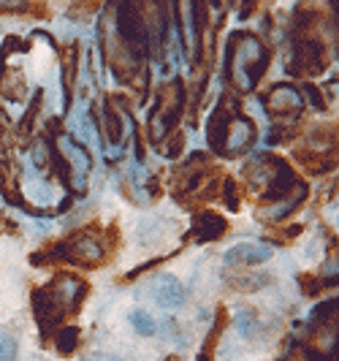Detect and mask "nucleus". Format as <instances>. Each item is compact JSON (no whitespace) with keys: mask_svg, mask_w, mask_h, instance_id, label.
I'll return each instance as SVG.
<instances>
[{"mask_svg":"<svg viewBox=\"0 0 339 361\" xmlns=\"http://www.w3.org/2000/svg\"><path fill=\"white\" fill-rule=\"evenodd\" d=\"M114 245H117L114 228H111L106 236L98 226H85V228L73 231L68 239L47 245L41 253L33 255V261L47 255L49 261H66V264H76V267L95 269V267H104V264H106ZM49 261H47V264H49Z\"/></svg>","mask_w":339,"mask_h":361,"instance_id":"f257e3e1","label":"nucleus"},{"mask_svg":"<svg viewBox=\"0 0 339 361\" xmlns=\"http://www.w3.org/2000/svg\"><path fill=\"white\" fill-rule=\"evenodd\" d=\"M90 293V286L82 277L57 274L52 283L33 290V312L41 329H57L63 318L79 310Z\"/></svg>","mask_w":339,"mask_h":361,"instance_id":"f03ea898","label":"nucleus"},{"mask_svg":"<svg viewBox=\"0 0 339 361\" xmlns=\"http://www.w3.org/2000/svg\"><path fill=\"white\" fill-rule=\"evenodd\" d=\"M269 68V49L252 33H233L228 38V82L236 90H255Z\"/></svg>","mask_w":339,"mask_h":361,"instance_id":"7ed1b4c3","label":"nucleus"},{"mask_svg":"<svg viewBox=\"0 0 339 361\" xmlns=\"http://www.w3.org/2000/svg\"><path fill=\"white\" fill-rule=\"evenodd\" d=\"M242 174H245V182L252 193L269 204L288 199L299 188V180H296L290 163L277 158V155H255L247 161Z\"/></svg>","mask_w":339,"mask_h":361,"instance_id":"20e7f679","label":"nucleus"},{"mask_svg":"<svg viewBox=\"0 0 339 361\" xmlns=\"http://www.w3.org/2000/svg\"><path fill=\"white\" fill-rule=\"evenodd\" d=\"M328 66L326 44L312 33H302L290 44L288 57V73H302V76H318Z\"/></svg>","mask_w":339,"mask_h":361,"instance_id":"39448f33","label":"nucleus"},{"mask_svg":"<svg viewBox=\"0 0 339 361\" xmlns=\"http://www.w3.org/2000/svg\"><path fill=\"white\" fill-rule=\"evenodd\" d=\"M182 85H166L158 95V106L155 111L149 114V136H152V142H158L163 145L166 142V136L168 133H174L177 130V120H179V111H182Z\"/></svg>","mask_w":339,"mask_h":361,"instance_id":"423d86ee","label":"nucleus"},{"mask_svg":"<svg viewBox=\"0 0 339 361\" xmlns=\"http://www.w3.org/2000/svg\"><path fill=\"white\" fill-rule=\"evenodd\" d=\"M255 139H258L255 123H252L247 114H242V111H236V109H233L231 117H228V123H226V133H223V149H220V155H226V158H236V155L247 152V149L255 145Z\"/></svg>","mask_w":339,"mask_h":361,"instance_id":"0eeeda50","label":"nucleus"},{"mask_svg":"<svg viewBox=\"0 0 339 361\" xmlns=\"http://www.w3.org/2000/svg\"><path fill=\"white\" fill-rule=\"evenodd\" d=\"M266 111L271 117H299L304 111V95L293 85H274L266 95Z\"/></svg>","mask_w":339,"mask_h":361,"instance_id":"6e6552de","label":"nucleus"},{"mask_svg":"<svg viewBox=\"0 0 339 361\" xmlns=\"http://www.w3.org/2000/svg\"><path fill=\"white\" fill-rule=\"evenodd\" d=\"M269 258H271V247H269V245L242 242V245H233L223 261H226L228 267H255V264H264Z\"/></svg>","mask_w":339,"mask_h":361,"instance_id":"1a4fd4ad","label":"nucleus"},{"mask_svg":"<svg viewBox=\"0 0 339 361\" xmlns=\"http://www.w3.org/2000/svg\"><path fill=\"white\" fill-rule=\"evenodd\" d=\"M152 296H155V302L161 305V307H182V302H185V288H182V283H179L174 274H161L158 280H155V288H152Z\"/></svg>","mask_w":339,"mask_h":361,"instance_id":"9d476101","label":"nucleus"},{"mask_svg":"<svg viewBox=\"0 0 339 361\" xmlns=\"http://www.w3.org/2000/svg\"><path fill=\"white\" fill-rule=\"evenodd\" d=\"M226 231H228V220L217 212H201L193 220V236L198 242H217Z\"/></svg>","mask_w":339,"mask_h":361,"instance_id":"9b49d317","label":"nucleus"},{"mask_svg":"<svg viewBox=\"0 0 339 361\" xmlns=\"http://www.w3.org/2000/svg\"><path fill=\"white\" fill-rule=\"evenodd\" d=\"M304 199H307V185L299 182V188H296L288 199L277 201V204H269L266 209H261L258 215H261V220H285V217H290L299 207H302Z\"/></svg>","mask_w":339,"mask_h":361,"instance_id":"f8f14e48","label":"nucleus"},{"mask_svg":"<svg viewBox=\"0 0 339 361\" xmlns=\"http://www.w3.org/2000/svg\"><path fill=\"white\" fill-rule=\"evenodd\" d=\"M236 329H239V334H242L245 340H250V343L264 334V324L258 321L255 310H242V312H239V318H236Z\"/></svg>","mask_w":339,"mask_h":361,"instance_id":"ddd939ff","label":"nucleus"},{"mask_svg":"<svg viewBox=\"0 0 339 361\" xmlns=\"http://www.w3.org/2000/svg\"><path fill=\"white\" fill-rule=\"evenodd\" d=\"M54 348L63 353V356H71L73 350L79 348V329L76 326H60L54 331Z\"/></svg>","mask_w":339,"mask_h":361,"instance_id":"4468645a","label":"nucleus"},{"mask_svg":"<svg viewBox=\"0 0 339 361\" xmlns=\"http://www.w3.org/2000/svg\"><path fill=\"white\" fill-rule=\"evenodd\" d=\"M226 329V310H217V318H214V329L209 331L207 343H204V353L198 356V361H212L214 359V348L220 343V334Z\"/></svg>","mask_w":339,"mask_h":361,"instance_id":"2eb2a0df","label":"nucleus"},{"mask_svg":"<svg viewBox=\"0 0 339 361\" xmlns=\"http://www.w3.org/2000/svg\"><path fill=\"white\" fill-rule=\"evenodd\" d=\"M25 76L19 68H11V73H6V79H3V95L8 98V101H22L25 98Z\"/></svg>","mask_w":339,"mask_h":361,"instance_id":"dca6fc26","label":"nucleus"},{"mask_svg":"<svg viewBox=\"0 0 339 361\" xmlns=\"http://www.w3.org/2000/svg\"><path fill=\"white\" fill-rule=\"evenodd\" d=\"M271 277L269 274H239V277H231V288L236 290H258L269 286Z\"/></svg>","mask_w":339,"mask_h":361,"instance_id":"f3484780","label":"nucleus"},{"mask_svg":"<svg viewBox=\"0 0 339 361\" xmlns=\"http://www.w3.org/2000/svg\"><path fill=\"white\" fill-rule=\"evenodd\" d=\"M130 326H133L139 334H144V337H152V334L158 331L152 315H149L147 310H133V312H130Z\"/></svg>","mask_w":339,"mask_h":361,"instance_id":"a211bd4d","label":"nucleus"},{"mask_svg":"<svg viewBox=\"0 0 339 361\" xmlns=\"http://www.w3.org/2000/svg\"><path fill=\"white\" fill-rule=\"evenodd\" d=\"M104 130H106L109 139H111L114 145L123 139V120H120V114L111 109V104L106 106V123H104Z\"/></svg>","mask_w":339,"mask_h":361,"instance_id":"6ab92c4d","label":"nucleus"},{"mask_svg":"<svg viewBox=\"0 0 339 361\" xmlns=\"http://www.w3.org/2000/svg\"><path fill=\"white\" fill-rule=\"evenodd\" d=\"M17 359V340L11 334H0V361Z\"/></svg>","mask_w":339,"mask_h":361,"instance_id":"aec40b11","label":"nucleus"},{"mask_svg":"<svg viewBox=\"0 0 339 361\" xmlns=\"http://www.w3.org/2000/svg\"><path fill=\"white\" fill-rule=\"evenodd\" d=\"M33 163H36L38 169H44V166H47V147L41 145V142L33 147Z\"/></svg>","mask_w":339,"mask_h":361,"instance_id":"412c9836","label":"nucleus"},{"mask_svg":"<svg viewBox=\"0 0 339 361\" xmlns=\"http://www.w3.org/2000/svg\"><path fill=\"white\" fill-rule=\"evenodd\" d=\"M280 361H302V356L299 353H290V356H283Z\"/></svg>","mask_w":339,"mask_h":361,"instance_id":"4be33fe9","label":"nucleus"},{"mask_svg":"<svg viewBox=\"0 0 339 361\" xmlns=\"http://www.w3.org/2000/svg\"><path fill=\"white\" fill-rule=\"evenodd\" d=\"M166 361H179V359H177V356H168V359H166Z\"/></svg>","mask_w":339,"mask_h":361,"instance_id":"5701e85b","label":"nucleus"},{"mask_svg":"<svg viewBox=\"0 0 339 361\" xmlns=\"http://www.w3.org/2000/svg\"><path fill=\"white\" fill-rule=\"evenodd\" d=\"M101 361H117V359H109V356H104V359H101Z\"/></svg>","mask_w":339,"mask_h":361,"instance_id":"b1692460","label":"nucleus"}]
</instances>
